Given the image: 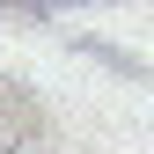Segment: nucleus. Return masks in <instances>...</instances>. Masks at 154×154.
I'll return each mask as SVG.
<instances>
[{
    "mask_svg": "<svg viewBox=\"0 0 154 154\" xmlns=\"http://www.w3.org/2000/svg\"><path fill=\"white\" fill-rule=\"evenodd\" d=\"M0 8H29V15H51V8H81V0H0Z\"/></svg>",
    "mask_w": 154,
    "mask_h": 154,
    "instance_id": "obj_1",
    "label": "nucleus"
},
{
    "mask_svg": "<svg viewBox=\"0 0 154 154\" xmlns=\"http://www.w3.org/2000/svg\"><path fill=\"white\" fill-rule=\"evenodd\" d=\"M15 147H22V125H8V118H0V154H15Z\"/></svg>",
    "mask_w": 154,
    "mask_h": 154,
    "instance_id": "obj_2",
    "label": "nucleus"
}]
</instances>
